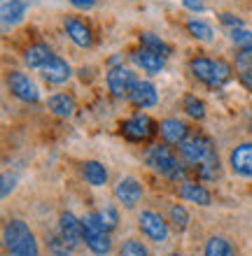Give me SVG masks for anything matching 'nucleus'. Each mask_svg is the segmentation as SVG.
<instances>
[{
    "label": "nucleus",
    "instance_id": "obj_1",
    "mask_svg": "<svg viewBox=\"0 0 252 256\" xmlns=\"http://www.w3.org/2000/svg\"><path fill=\"white\" fill-rule=\"evenodd\" d=\"M180 156L184 161H189L196 166V172L201 175V180H215L219 170V158L215 154L212 142L201 133H189L180 142Z\"/></svg>",
    "mask_w": 252,
    "mask_h": 256
},
{
    "label": "nucleus",
    "instance_id": "obj_2",
    "mask_svg": "<svg viewBox=\"0 0 252 256\" xmlns=\"http://www.w3.org/2000/svg\"><path fill=\"white\" fill-rule=\"evenodd\" d=\"M3 244L10 256H40V247L33 230L21 219H10L3 228Z\"/></svg>",
    "mask_w": 252,
    "mask_h": 256
},
{
    "label": "nucleus",
    "instance_id": "obj_3",
    "mask_svg": "<svg viewBox=\"0 0 252 256\" xmlns=\"http://www.w3.org/2000/svg\"><path fill=\"white\" fill-rule=\"evenodd\" d=\"M82 238H84V244L89 247V252L96 256H108L110 250H112L110 233L98 224L94 212L82 216Z\"/></svg>",
    "mask_w": 252,
    "mask_h": 256
},
{
    "label": "nucleus",
    "instance_id": "obj_4",
    "mask_svg": "<svg viewBox=\"0 0 252 256\" xmlns=\"http://www.w3.org/2000/svg\"><path fill=\"white\" fill-rule=\"evenodd\" d=\"M147 166H150L154 172L168 177V180H180L184 177V168L180 166L177 156L170 152L164 144H154V147L147 152Z\"/></svg>",
    "mask_w": 252,
    "mask_h": 256
},
{
    "label": "nucleus",
    "instance_id": "obj_5",
    "mask_svg": "<svg viewBox=\"0 0 252 256\" xmlns=\"http://www.w3.org/2000/svg\"><path fill=\"white\" fill-rule=\"evenodd\" d=\"M138 226H140V230H143V236L147 238V240H152V242H166L168 240V222H166L161 214H157V212H152V210H145V212H140V216H138Z\"/></svg>",
    "mask_w": 252,
    "mask_h": 256
},
{
    "label": "nucleus",
    "instance_id": "obj_6",
    "mask_svg": "<svg viewBox=\"0 0 252 256\" xmlns=\"http://www.w3.org/2000/svg\"><path fill=\"white\" fill-rule=\"evenodd\" d=\"M136 84H138L136 74L131 72L129 68H124V66L110 68V72H108V88H110V94L115 96V98H129Z\"/></svg>",
    "mask_w": 252,
    "mask_h": 256
},
{
    "label": "nucleus",
    "instance_id": "obj_7",
    "mask_svg": "<svg viewBox=\"0 0 252 256\" xmlns=\"http://www.w3.org/2000/svg\"><path fill=\"white\" fill-rule=\"evenodd\" d=\"M7 88L12 91L14 98H19L21 102H38L40 100V91L35 86L31 77L24 72H10L7 74Z\"/></svg>",
    "mask_w": 252,
    "mask_h": 256
},
{
    "label": "nucleus",
    "instance_id": "obj_8",
    "mask_svg": "<svg viewBox=\"0 0 252 256\" xmlns=\"http://www.w3.org/2000/svg\"><path fill=\"white\" fill-rule=\"evenodd\" d=\"M154 130H157V128H154V122H152L147 114H133V116H129L126 122H122V135L129 138V140H133V142L147 140Z\"/></svg>",
    "mask_w": 252,
    "mask_h": 256
},
{
    "label": "nucleus",
    "instance_id": "obj_9",
    "mask_svg": "<svg viewBox=\"0 0 252 256\" xmlns=\"http://www.w3.org/2000/svg\"><path fill=\"white\" fill-rule=\"evenodd\" d=\"M59 236L63 238V242L70 247V252L77 250L82 242V219H77L73 212H63L59 216Z\"/></svg>",
    "mask_w": 252,
    "mask_h": 256
},
{
    "label": "nucleus",
    "instance_id": "obj_10",
    "mask_svg": "<svg viewBox=\"0 0 252 256\" xmlns=\"http://www.w3.org/2000/svg\"><path fill=\"white\" fill-rule=\"evenodd\" d=\"M115 198L126 210H133L138 202L143 200V184L138 182L136 177H124L115 186Z\"/></svg>",
    "mask_w": 252,
    "mask_h": 256
},
{
    "label": "nucleus",
    "instance_id": "obj_11",
    "mask_svg": "<svg viewBox=\"0 0 252 256\" xmlns=\"http://www.w3.org/2000/svg\"><path fill=\"white\" fill-rule=\"evenodd\" d=\"M229 163H231V170L238 177L252 180V142H243L233 149L231 156H229Z\"/></svg>",
    "mask_w": 252,
    "mask_h": 256
},
{
    "label": "nucleus",
    "instance_id": "obj_12",
    "mask_svg": "<svg viewBox=\"0 0 252 256\" xmlns=\"http://www.w3.org/2000/svg\"><path fill=\"white\" fill-rule=\"evenodd\" d=\"M63 28H66L68 38L75 42L77 47L89 49L91 44H94V35H91V28H89L84 21L75 19V16H68V19L63 21Z\"/></svg>",
    "mask_w": 252,
    "mask_h": 256
},
{
    "label": "nucleus",
    "instance_id": "obj_13",
    "mask_svg": "<svg viewBox=\"0 0 252 256\" xmlns=\"http://www.w3.org/2000/svg\"><path fill=\"white\" fill-rule=\"evenodd\" d=\"M177 194H180L182 200L196 202V205H201V208H208V205L212 202L210 191L205 189L203 184H198V182H182L180 184V189H177Z\"/></svg>",
    "mask_w": 252,
    "mask_h": 256
},
{
    "label": "nucleus",
    "instance_id": "obj_14",
    "mask_svg": "<svg viewBox=\"0 0 252 256\" xmlns=\"http://www.w3.org/2000/svg\"><path fill=\"white\" fill-rule=\"evenodd\" d=\"M70 74H73V70H70L68 61H63L61 56H54L49 66L42 68V80L47 84H63L70 80Z\"/></svg>",
    "mask_w": 252,
    "mask_h": 256
},
{
    "label": "nucleus",
    "instance_id": "obj_15",
    "mask_svg": "<svg viewBox=\"0 0 252 256\" xmlns=\"http://www.w3.org/2000/svg\"><path fill=\"white\" fill-rule=\"evenodd\" d=\"M129 100L140 110L154 108V105H157V88H154V84H150V82H138L136 86H133V91H131Z\"/></svg>",
    "mask_w": 252,
    "mask_h": 256
},
{
    "label": "nucleus",
    "instance_id": "obj_16",
    "mask_svg": "<svg viewBox=\"0 0 252 256\" xmlns=\"http://www.w3.org/2000/svg\"><path fill=\"white\" fill-rule=\"evenodd\" d=\"M133 61H136L138 68H143V72H147V74H159L161 70H164L166 58H164L161 54H154V52H150V49L140 47L136 54H133Z\"/></svg>",
    "mask_w": 252,
    "mask_h": 256
},
{
    "label": "nucleus",
    "instance_id": "obj_17",
    "mask_svg": "<svg viewBox=\"0 0 252 256\" xmlns=\"http://www.w3.org/2000/svg\"><path fill=\"white\" fill-rule=\"evenodd\" d=\"M159 133H161V138L168 144H180L189 135V128H187L184 122H180V119H164V122L159 124Z\"/></svg>",
    "mask_w": 252,
    "mask_h": 256
},
{
    "label": "nucleus",
    "instance_id": "obj_18",
    "mask_svg": "<svg viewBox=\"0 0 252 256\" xmlns=\"http://www.w3.org/2000/svg\"><path fill=\"white\" fill-rule=\"evenodd\" d=\"M54 58L52 54V49L45 44V42H38V44H31L26 49V54H24V61H26L28 68H33V70H42L45 66H49V61Z\"/></svg>",
    "mask_w": 252,
    "mask_h": 256
},
{
    "label": "nucleus",
    "instance_id": "obj_19",
    "mask_svg": "<svg viewBox=\"0 0 252 256\" xmlns=\"http://www.w3.org/2000/svg\"><path fill=\"white\" fill-rule=\"evenodd\" d=\"M0 14H3L5 26H17L26 14V2L24 0H0Z\"/></svg>",
    "mask_w": 252,
    "mask_h": 256
},
{
    "label": "nucleus",
    "instance_id": "obj_20",
    "mask_svg": "<svg viewBox=\"0 0 252 256\" xmlns=\"http://www.w3.org/2000/svg\"><path fill=\"white\" fill-rule=\"evenodd\" d=\"M189 68H191V72H194V77H196L198 82H203V84H208V86L215 84V61L205 58V56H196V58H191Z\"/></svg>",
    "mask_w": 252,
    "mask_h": 256
},
{
    "label": "nucleus",
    "instance_id": "obj_21",
    "mask_svg": "<svg viewBox=\"0 0 252 256\" xmlns=\"http://www.w3.org/2000/svg\"><path fill=\"white\" fill-rule=\"evenodd\" d=\"M47 108L52 114L66 119V116H73V112H75V100L68 94H54V96H49Z\"/></svg>",
    "mask_w": 252,
    "mask_h": 256
},
{
    "label": "nucleus",
    "instance_id": "obj_22",
    "mask_svg": "<svg viewBox=\"0 0 252 256\" xmlns=\"http://www.w3.org/2000/svg\"><path fill=\"white\" fill-rule=\"evenodd\" d=\"M82 177L87 180V184H91V186H103V184H108V170H105V166L98 161L82 163Z\"/></svg>",
    "mask_w": 252,
    "mask_h": 256
},
{
    "label": "nucleus",
    "instance_id": "obj_23",
    "mask_svg": "<svg viewBox=\"0 0 252 256\" xmlns=\"http://www.w3.org/2000/svg\"><path fill=\"white\" fill-rule=\"evenodd\" d=\"M203 256H238L233 244L222 236H215L205 242V250H203Z\"/></svg>",
    "mask_w": 252,
    "mask_h": 256
},
{
    "label": "nucleus",
    "instance_id": "obj_24",
    "mask_svg": "<svg viewBox=\"0 0 252 256\" xmlns=\"http://www.w3.org/2000/svg\"><path fill=\"white\" fill-rule=\"evenodd\" d=\"M140 47L150 49V52H154V54H161L164 58L170 56V47L161 40V38H157L154 33H140Z\"/></svg>",
    "mask_w": 252,
    "mask_h": 256
},
{
    "label": "nucleus",
    "instance_id": "obj_25",
    "mask_svg": "<svg viewBox=\"0 0 252 256\" xmlns=\"http://www.w3.org/2000/svg\"><path fill=\"white\" fill-rule=\"evenodd\" d=\"M187 30H189V35L194 40H201V42H210L212 35H215L210 24H205V21H201V19L187 21Z\"/></svg>",
    "mask_w": 252,
    "mask_h": 256
},
{
    "label": "nucleus",
    "instance_id": "obj_26",
    "mask_svg": "<svg viewBox=\"0 0 252 256\" xmlns=\"http://www.w3.org/2000/svg\"><path fill=\"white\" fill-rule=\"evenodd\" d=\"M168 224L175 230H184V228H187V226H189V212H187V208H182V205H170V210H168Z\"/></svg>",
    "mask_w": 252,
    "mask_h": 256
},
{
    "label": "nucleus",
    "instance_id": "obj_27",
    "mask_svg": "<svg viewBox=\"0 0 252 256\" xmlns=\"http://www.w3.org/2000/svg\"><path fill=\"white\" fill-rule=\"evenodd\" d=\"M94 214H96V219H98V224H101L108 233H110V230H115L117 224H119V214H117V210L112 208V205L98 210V212H94Z\"/></svg>",
    "mask_w": 252,
    "mask_h": 256
},
{
    "label": "nucleus",
    "instance_id": "obj_28",
    "mask_svg": "<svg viewBox=\"0 0 252 256\" xmlns=\"http://www.w3.org/2000/svg\"><path fill=\"white\" fill-rule=\"evenodd\" d=\"M119 256H150V252H147V247H145L140 240L129 238V240H124V244L119 247Z\"/></svg>",
    "mask_w": 252,
    "mask_h": 256
},
{
    "label": "nucleus",
    "instance_id": "obj_29",
    "mask_svg": "<svg viewBox=\"0 0 252 256\" xmlns=\"http://www.w3.org/2000/svg\"><path fill=\"white\" fill-rule=\"evenodd\" d=\"M184 112H187L191 119H196V122L205 119V105H203V100H198L196 96H187V98H184Z\"/></svg>",
    "mask_w": 252,
    "mask_h": 256
},
{
    "label": "nucleus",
    "instance_id": "obj_30",
    "mask_svg": "<svg viewBox=\"0 0 252 256\" xmlns=\"http://www.w3.org/2000/svg\"><path fill=\"white\" fill-rule=\"evenodd\" d=\"M229 80H231V66L226 61H215V84H212V88L224 86Z\"/></svg>",
    "mask_w": 252,
    "mask_h": 256
},
{
    "label": "nucleus",
    "instance_id": "obj_31",
    "mask_svg": "<svg viewBox=\"0 0 252 256\" xmlns=\"http://www.w3.org/2000/svg\"><path fill=\"white\" fill-rule=\"evenodd\" d=\"M229 38H231V42L236 44V47H240V49L252 47V33L250 30H245V28H231Z\"/></svg>",
    "mask_w": 252,
    "mask_h": 256
},
{
    "label": "nucleus",
    "instance_id": "obj_32",
    "mask_svg": "<svg viewBox=\"0 0 252 256\" xmlns=\"http://www.w3.org/2000/svg\"><path fill=\"white\" fill-rule=\"evenodd\" d=\"M47 247H49V252H52L54 256H68L70 254V247L63 242L61 236H49L47 238Z\"/></svg>",
    "mask_w": 252,
    "mask_h": 256
},
{
    "label": "nucleus",
    "instance_id": "obj_33",
    "mask_svg": "<svg viewBox=\"0 0 252 256\" xmlns=\"http://www.w3.org/2000/svg\"><path fill=\"white\" fill-rule=\"evenodd\" d=\"M236 63H238L240 70H252V47L240 49L238 56H236Z\"/></svg>",
    "mask_w": 252,
    "mask_h": 256
},
{
    "label": "nucleus",
    "instance_id": "obj_34",
    "mask_svg": "<svg viewBox=\"0 0 252 256\" xmlns=\"http://www.w3.org/2000/svg\"><path fill=\"white\" fill-rule=\"evenodd\" d=\"M14 184H17V177L10 175V172H5V175H3V189H0V196H3V198H7V196H10V191L14 189Z\"/></svg>",
    "mask_w": 252,
    "mask_h": 256
},
{
    "label": "nucleus",
    "instance_id": "obj_35",
    "mask_svg": "<svg viewBox=\"0 0 252 256\" xmlns=\"http://www.w3.org/2000/svg\"><path fill=\"white\" fill-rule=\"evenodd\" d=\"M68 2L75 7V10H80V12H89V10H94L96 7L98 0H68Z\"/></svg>",
    "mask_w": 252,
    "mask_h": 256
},
{
    "label": "nucleus",
    "instance_id": "obj_36",
    "mask_svg": "<svg viewBox=\"0 0 252 256\" xmlns=\"http://www.w3.org/2000/svg\"><path fill=\"white\" fill-rule=\"evenodd\" d=\"M219 21H222V24H226V26H231V28H243V21L238 19V16H233V14H222V16H219Z\"/></svg>",
    "mask_w": 252,
    "mask_h": 256
},
{
    "label": "nucleus",
    "instance_id": "obj_37",
    "mask_svg": "<svg viewBox=\"0 0 252 256\" xmlns=\"http://www.w3.org/2000/svg\"><path fill=\"white\" fill-rule=\"evenodd\" d=\"M182 5L187 7V10H191V12H203L205 10L201 0H182Z\"/></svg>",
    "mask_w": 252,
    "mask_h": 256
},
{
    "label": "nucleus",
    "instance_id": "obj_38",
    "mask_svg": "<svg viewBox=\"0 0 252 256\" xmlns=\"http://www.w3.org/2000/svg\"><path fill=\"white\" fill-rule=\"evenodd\" d=\"M240 82H243V86H247L252 91V70H240Z\"/></svg>",
    "mask_w": 252,
    "mask_h": 256
},
{
    "label": "nucleus",
    "instance_id": "obj_39",
    "mask_svg": "<svg viewBox=\"0 0 252 256\" xmlns=\"http://www.w3.org/2000/svg\"><path fill=\"white\" fill-rule=\"evenodd\" d=\"M168 256H182V254H177V252H173V254H168Z\"/></svg>",
    "mask_w": 252,
    "mask_h": 256
},
{
    "label": "nucleus",
    "instance_id": "obj_40",
    "mask_svg": "<svg viewBox=\"0 0 252 256\" xmlns=\"http://www.w3.org/2000/svg\"><path fill=\"white\" fill-rule=\"evenodd\" d=\"M24 2H26V5H31V2H33V0H24Z\"/></svg>",
    "mask_w": 252,
    "mask_h": 256
}]
</instances>
